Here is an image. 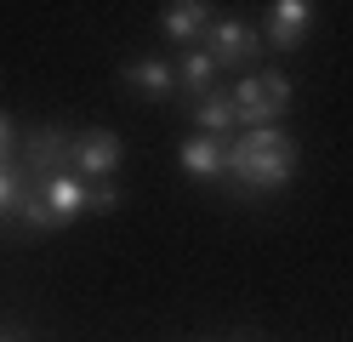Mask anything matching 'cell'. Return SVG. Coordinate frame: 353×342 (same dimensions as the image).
<instances>
[{
	"label": "cell",
	"mask_w": 353,
	"mask_h": 342,
	"mask_svg": "<svg viewBox=\"0 0 353 342\" xmlns=\"http://www.w3.org/2000/svg\"><path fill=\"white\" fill-rule=\"evenodd\" d=\"M291 171H296V143L285 137L279 126H268V131H251V137H239V143L228 149V177L239 182V189H285L291 182Z\"/></svg>",
	"instance_id": "6da1fadb"
},
{
	"label": "cell",
	"mask_w": 353,
	"mask_h": 342,
	"mask_svg": "<svg viewBox=\"0 0 353 342\" xmlns=\"http://www.w3.org/2000/svg\"><path fill=\"white\" fill-rule=\"evenodd\" d=\"M285 108H291V80H285L279 68H268V75H245L234 86V114L251 131H268Z\"/></svg>",
	"instance_id": "7a4b0ae2"
},
{
	"label": "cell",
	"mask_w": 353,
	"mask_h": 342,
	"mask_svg": "<svg viewBox=\"0 0 353 342\" xmlns=\"http://www.w3.org/2000/svg\"><path fill=\"white\" fill-rule=\"evenodd\" d=\"M205 52L216 68H245L251 57H262V35L251 23H211L205 29Z\"/></svg>",
	"instance_id": "3957f363"
},
{
	"label": "cell",
	"mask_w": 353,
	"mask_h": 342,
	"mask_svg": "<svg viewBox=\"0 0 353 342\" xmlns=\"http://www.w3.org/2000/svg\"><path fill=\"white\" fill-rule=\"evenodd\" d=\"M69 166H74V137L63 131V126L29 131V171H34V182H46V177L69 171Z\"/></svg>",
	"instance_id": "277c9868"
},
{
	"label": "cell",
	"mask_w": 353,
	"mask_h": 342,
	"mask_svg": "<svg viewBox=\"0 0 353 342\" xmlns=\"http://www.w3.org/2000/svg\"><path fill=\"white\" fill-rule=\"evenodd\" d=\"M34 189H40V200H46L52 228L74 222V217L85 211V177H74V171H57V177H46V182H34Z\"/></svg>",
	"instance_id": "5b68a950"
},
{
	"label": "cell",
	"mask_w": 353,
	"mask_h": 342,
	"mask_svg": "<svg viewBox=\"0 0 353 342\" xmlns=\"http://www.w3.org/2000/svg\"><path fill=\"white\" fill-rule=\"evenodd\" d=\"M307 29H314V6L307 0H279L268 12V46H279V52H296Z\"/></svg>",
	"instance_id": "8992f818"
},
{
	"label": "cell",
	"mask_w": 353,
	"mask_h": 342,
	"mask_svg": "<svg viewBox=\"0 0 353 342\" xmlns=\"http://www.w3.org/2000/svg\"><path fill=\"white\" fill-rule=\"evenodd\" d=\"M176 160H183V171H194V177H223L228 171V143H223V137L194 131V137L176 143Z\"/></svg>",
	"instance_id": "52a82bcc"
},
{
	"label": "cell",
	"mask_w": 353,
	"mask_h": 342,
	"mask_svg": "<svg viewBox=\"0 0 353 342\" xmlns=\"http://www.w3.org/2000/svg\"><path fill=\"white\" fill-rule=\"evenodd\" d=\"M74 166L85 171V177H108V171H114L120 166V137L114 131H80L74 137Z\"/></svg>",
	"instance_id": "ba28073f"
},
{
	"label": "cell",
	"mask_w": 353,
	"mask_h": 342,
	"mask_svg": "<svg viewBox=\"0 0 353 342\" xmlns=\"http://www.w3.org/2000/svg\"><path fill=\"white\" fill-rule=\"evenodd\" d=\"M125 86H137L143 97L160 103V97H171V91H176V68H171L165 57H143V63L125 68Z\"/></svg>",
	"instance_id": "9c48e42d"
},
{
	"label": "cell",
	"mask_w": 353,
	"mask_h": 342,
	"mask_svg": "<svg viewBox=\"0 0 353 342\" xmlns=\"http://www.w3.org/2000/svg\"><path fill=\"white\" fill-rule=\"evenodd\" d=\"M239 120L234 114V91H205V97H194V126L205 137H228V126Z\"/></svg>",
	"instance_id": "30bf717a"
},
{
	"label": "cell",
	"mask_w": 353,
	"mask_h": 342,
	"mask_svg": "<svg viewBox=\"0 0 353 342\" xmlns=\"http://www.w3.org/2000/svg\"><path fill=\"white\" fill-rule=\"evenodd\" d=\"M160 23H165L171 40H194V35L211 29V6H200V0H176V6H165Z\"/></svg>",
	"instance_id": "8fae6325"
},
{
	"label": "cell",
	"mask_w": 353,
	"mask_h": 342,
	"mask_svg": "<svg viewBox=\"0 0 353 342\" xmlns=\"http://www.w3.org/2000/svg\"><path fill=\"white\" fill-rule=\"evenodd\" d=\"M211 80H216V63H211V52H205V46H194V52L176 63V86H183L188 97H205V91H211Z\"/></svg>",
	"instance_id": "7c38bea8"
},
{
	"label": "cell",
	"mask_w": 353,
	"mask_h": 342,
	"mask_svg": "<svg viewBox=\"0 0 353 342\" xmlns=\"http://www.w3.org/2000/svg\"><path fill=\"white\" fill-rule=\"evenodd\" d=\"M29 194V182H23V166H17V160L6 154L0 160V222L6 217H17V200Z\"/></svg>",
	"instance_id": "4fadbf2b"
},
{
	"label": "cell",
	"mask_w": 353,
	"mask_h": 342,
	"mask_svg": "<svg viewBox=\"0 0 353 342\" xmlns=\"http://www.w3.org/2000/svg\"><path fill=\"white\" fill-rule=\"evenodd\" d=\"M17 222H23V228H52V217H46V200H40V189H29L23 200H17Z\"/></svg>",
	"instance_id": "5bb4252c"
},
{
	"label": "cell",
	"mask_w": 353,
	"mask_h": 342,
	"mask_svg": "<svg viewBox=\"0 0 353 342\" xmlns=\"http://www.w3.org/2000/svg\"><path fill=\"white\" fill-rule=\"evenodd\" d=\"M114 205H120V189H114V182H85V211H114Z\"/></svg>",
	"instance_id": "9a60e30c"
},
{
	"label": "cell",
	"mask_w": 353,
	"mask_h": 342,
	"mask_svg": "<svg viewBox=\"0 0 353 342\" xmlns=\"http://www.w3.org/2000/svg\"><path fill=\"white\" fill-rule=\"evenodd\" d=\"M6 149H12V120L0 114V160H6Z\"/></svg>",
	"instance_id": "2e32d148"
},
{
	"label": "cell",
	"mask_w": 353,
	"mask_h": 342,
	"mask_svg": "<svg viewBox=\"0 0 353 342\" xmlns=\"http://www.w3.org/2000/svg\"><path fill=\"white\" fill-rule=\"evenodd\" d=\"M0 342H12V336H0Z\"/></svg>",
	"instance_id": "e0dca14e"
}]
</instances>
